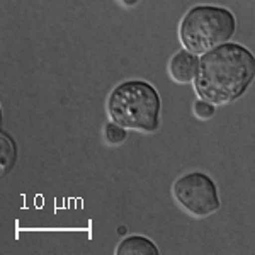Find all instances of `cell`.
I'll return each mask as SVG.
<instances>
[{"label": "cell", "instance_id": "6da1fadb", "mask_svg": "<svg viewBox=\"0 0 255 255\" xmlns=\"http://www.w3.org/2000/svg\"><path fill=\"white\" fill-rule=\"evenodd\" d=\"M254 79V53L238 43H225L201 56L192 84L199 99L225 106L244 96Z\"/></svg>", "mask_w": 255, "mask_h": 255}, {"label": "cell", "instance_id": "7a4b0ae2", "mask_svg": "<svg viewBox=\"0 0 255 255\" xmlns=\"http://www.w3.org/2000/svg\"><path fill=\"white\" fill-rule=\"evenodd\" d=\"M162 101L157 89L145 80H126L108 97V116L113 123L143 133L160 128Z\"/></svg>", "mask_w": 255, "mask_h": 255}, {"label": "cell", "instance_id": "3957f363", "mask_svg": "<svg viewBox=\"0 0 255 255\" xmlns=\"http://www.w3.org/2000/svg\"><path fill=\"white\" fill-rule=\"evenodd\" d=\"M237 31L232 10L218 5H196L179 24V39L187 51L204 55L228 43Z\"/></svg>", "mask_w": 255, "mask_h": 255}, {"label": "cell", "instance_id": "277c9868", "mask_svg": "<svg viewBox=\"0 0 255 255\" xmlns=\"http://www.w3.org/2000/svg\"><path fill=\"white\" fill-rule=\"evenodd\" d=\"M172 194L179 206L194 218H206L221 206L215 180L204 172H189L172 186Z\"/></svg>", "mask_w": 255, "mask_h": 255}, {"label": "cell", "instance_id": "5b68a950", "mask_svg": "<svg viewBox=\"0 0 255 255\" xmlns=\"http://www.w3.org/2000/svg\"><path fill=\"white\" fill-rule=\"evenodd\" d=\"M197 67H199L197 55L184 48L172 56L170 63H168V73L177 84H191L196 79Z\"/></svg>", "mask_w": 255, "mask_h": 255}, {"label": "cell", "instance_id": "8992f818", "mask_svg": "<svg viewBox=\"0 0 255 255\" xmlns=\"http://www.w3.org/2000/svg\"><path fill=\"white\" fill-rule=\"evenodd\" d=\"M118 255H158V249L150 238L141 235L128 237L116 249Z\"/></svg>", "mask_w": 255, "mask_h": 255}, {"label": "cell", "instance_id": "52a82bcc", "mask_svg": "<svg viewBox=\"0 0 255 255\" xmlns=\"http://www.w3.org/2000/svg\"><path fill=\"white\" fill-rule=\"evenodd\" d=\"M0 148H2V150H0V155H2V175H5L15 163L17 146H15V141L9 134L2 133L0 134Z\"/></svg>", "mask_w": 255, "mask_h": 255}, {"label": "cell", "instance_id": "ba28073f", "mask_svg": "<svg viewBox=\"0 0 255 255\" xmlns=\"http://www.w3.org/2000/svg\"><path fill=\"white\" fill-rule=\"evenodd\" d=\"M106 139L111 143V145H119V143H123L126 139V128L116 125V123H108L106 125Z\"/></svg>", "mask_w": 255, "mask_h": 255}, {"label": "cell", "instance_id": "9c48e42d", "mask_svg": "<svg viewBox=\"0 0 255 255\" xmlns=\"http://www.w3.org/2000/svg\"><path fill=\"white\" fill-rule=\"evenodd\" d=\"M194 114L199 119H211L215 116V104L204 101V99H199L194 104Z\"/></svg>", "mask_w": 255, "mask_h": 255}, {"label": "cell", "instance_id": "30bf717a", "mask_svg": "<svg viewBox=\"0 0 255 255\" xmlns=\"http://www.w3.org/2000/svg\"><path fill=\"white\" fill-rule=\"evenodd\" d=\"M121 2L125 3V5H128V7H134L139 2V0H121Z\"/></svg>", "mask_w": 255, "mask_h": 255}]
</instances>
